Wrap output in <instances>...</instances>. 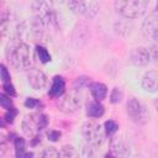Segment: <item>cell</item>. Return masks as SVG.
I'll list each match as a JSON object with an SVG mask.
<instances>
[{
    "mask_svg": "<svg viewBox=\"0 0 158 158\" xmlns=\"http://www.w3.org/2000/svg\"><path fill=\"white\" fill-rule=\"evenodd\" d=\"M6 54L11 65L16 70L30 69V65L32 62V54H31V48L27 43L17 42L12 44L11 47H9Z\"/></svg>",
    "mask_w": 158,
    "mask_h": 158,
    "instance_id": "6da1fadb",
    "label": "cell"
},
{
    "mask_svg": "<svg viewBox=\"0 0 158 158\" xmlns=\"http://www.w3.org/2000/svg\"><path fill=\"white\" fill-rule=\"evenodd\" d=\"M115 10L125 19H138L144 15L148 1L146 0H116Z\"/></svg>",
    "mask_w": 158,
    "mask_h": 158,
    "instance_id": "7a4b0ae2",
    "label": "cell"
},
{
    "mask_svg": "<svg viewBox=\"0 0 158 158\" xmlns=\"http://www.w3.org/2000/svg\"><path fill=\"white\" fill-rule=\"evenodd\" d=\"M35 10V19H37L44 28H57L58 27V16L49 2L36 1L32 4Z\"/></svg>",
    "mask_w": 158,
    "mask_h": 158,
    "instance_id": "3957f363",
    "label": "cell"
},
{
    "mask_svg": "<svg viewBox=\"0 0 158 158\" xmlns=\"http://www.w3.org/2000/svg\"><path fill=\"white\" fill-rule=\"evenodd\" d=\"M81 136L84 137V139L86 141V143L96 146V147H101V144L105 141V130L104 126L100 125L96 121H86L83 126H81Z\"/></svg>",
    "mask_w": 158,
    "mask_h": 158,
    "instance_id": "277c9868",
    "label": "cell"
},
{
    "mask_svg": "<svg viewBox=\"0 0 158 158\" xmlns=\"http://www.w3.org/2000/svg\"><path fill=\"white\" fill-rule=\"evenodd\" d=\"M48 116L44 114H33L27 116L22 122V130L27 136L37 137L40 132L47 127L48 125ZM41 136V135H40Z\"/></svg>",
    "mask_w": 158,
    "mask_h": 158,
    "instance_id": "5b68a950",
    "label": "cell"
},
{
    "mask_svg": "<svg viewBox=\"0 0 158 158\" xmlns=\"http://www.w3.org/2000/svg\"><path fill=\"white\" fill-rule=\"evenodd\" d=\"M126 112L131 121L142 125L147 121V110L137 98H130L126 102Z\"/></svg>",
    "mask_w": 158,
    "mask_h": 158,
    "instance_id": "8992f818",
    "label": "cell"
},
{
    "mask_svg": "<svg viewBox=\"0 0 158 158\" xmlns=\"http://www.w3.org/2000/svg\"><path fill=\"white\" fill-rule=\"evenodd\" d=\"M80 106H81V96L75 91L64 94L57 101L58 110L64 114H73L78 111Z\"/></svg>",
    "mask_w": 158,
    "mask_h": 158,
    "instance_id": "52a82bcc",
    "label": "cell"
},
{
    "mask_svg": "<svg viewBox=\"0 0 158 158\" xmlns=\"http://www.w3.org/2000/svg\"><path fill=\"white\" fill-rule=\"evenodd\" d=\"M67 5H68V7L72 9L73 12L83 15L88 19L94 17L99 12V9H100V4L98 1H93V0H89V1H69V2H67Z\"/></svg>",
    "mask_w": 158,
    "mask_h": 158,
    "instance_id": "ba28073f",
    "label": "cell"
},
{
    "mask_svg": "<svg viewBox=\"0 0 158 158\" xmlns=\"http://www.w3.org/2000/svg\"><path fill=\"white\" fill-rule=\"evenodd\" d=\"M141 31L147 41L158 44V15L157 14L148 15L142 22Z\"/></svg>",
    "mask_w": 158,
    "mask_h": 158,
    "instance_id": "9c48e42d",
    "label": "cell"
},
{
    "mask_svg": "<svg viewBox=\"0 0 158 158\" xmlns=\"http://www.w3.org/2000/svg\"><path fill=\"white\" fill-rule=\"evenodd\" d=\"M130 148L126 142L120 137H112L110 141V146L104 158H128Z\"/></svg>",
    "mask_w": 158,
    "mask_h": 158,
    "instance_id": "30bf717a",
    "label": "cell"
},
{
    "mask_svg": "<svg viewBox=\"0 0 158 158\" xmlns=\"http://www.w3.org/2000/svg\"><path fill=\"white\" fill-rule=\"evenodd\" d=\"M128 59L135 67H146L152 60L149 49L146 47H136L131 49L128 54Z\"/></svg>",
    "mask_w": 158,
    "mask_h": 158,
    "instance_id": "8fae6325",
    "label": "cell"
},
{
    "mask_svg": "<svg viewBox=\"0 0 158 158\" xmlns=\"http://www.w3.org/2000/svg\"><path fill=\"white\" fill-rule=\"evenodd\" d=\"M27 81L33 90H42L47 85L46 74L38 68L27 69Z\"/></svg>",
    "mask_w": 158,
    "mask_h": 158,
    "instance_id": "7c38bea8",
    "label": "cell"
},
{
    "mask_svg": "<svg viewBox=\"0 0 158 158\" xmlns=\"http://www.w3.org/2000/svg\"><path fill=\"white\" fill-rule=\"evenodd\" d=\"M141 85L143 90L148 93H157L158 91V72L157 70H148L144 73L141 80Z\"/></svg>",
    "mask_w": 158,
    "mask_h": 158,
    "instance_id": "4fadbf2b",
    "label": "cell"
},
{
    "mask_svg": "<svg viewBox=\"0 0 158 158\" xmlns=\"http://www.w3.org/2000/svg\"><path fill=\"white\" fill-rule=\"evenodd\" d=\"M65 91V80L60 75H54L52 79V85L49 88L48 95L53 99H59L60 96L64 95Z\"/></svg>",
    "mask_w": 158,
    "mask_h": 158,
    "instance_id": "5bb4252c",
    "label": "cell"
},
{
    "mask_svg": "<svg viewBox=\"0 0 158 158\" xmlns=\"http://www.w3.org/2000/svg\"><path fill=\"white\" fill-rule=\"evenodd\" d=\"M85 114L90 118H100L105 114V107L101 104V101L91 100L85 106Z\"/></svg>",
    "mask_w": 158,
    "mask_h": 158,
    "instance_id": "9a60e30c",
    "label": "cell"
},
{
    "mask_svg": "<svg viewBox=\"0 0 158 158\" xmlns=\"http://www.w3.org/2000/svg\"><path fill=\"white\" fill-rule=\"evenodd\" d=\"M89 89H90V94L94 98V100L102 101L107 96V86L104 83H99V81L91 83Z\"/></svg>",
    "mask_w": 158,
    "mask_h": 158,
    "instance_id": "2e32d148",
    "label": "cell"
},
{
    "mask_svg": "<svg viewBox=\"0 0 158 158\" xmlns=\"http://www.w3.org/2000/svg\"><path fill=\"white\" fill-rule=\"evenodd\" d=\"M59 158H81V154L74 146L64 144L59 151Z\"/></svg>",
    "mask_w": 158,
    "mask_h": 158,
    "instance_id": "e0dca14e",
    "label": "cell"
},
{
    "mask_svg": "<svg viewBox=\"0 0 158 158\" xmlns=\"http://www.w3.org/2000/svg\"><path fill=\"white\" fill-rule=\"evenodd\" d=\"M99 148L100 147L86 143L81 149V158H99Z\"/></svg>",
    "mask_w": 158,
    "mask_h": 158,
    "instance_id": "ac0fdd59",
    "label": "cell"
},
{
    "mask_svg": "<svg viewBox=\"0 0 158 158\" xmlns=\"http://www.w3.org/2000/svg\"><path fill=\"white\" fill-rule=\"evenodd\" d=\"M14 146H15L16 158H22V156L26 153L25 152V148H26V141H25V138H22L20 136H16L15 139H14Z\"/></svg>",
    "mask_w": 158,
    "mask_h": 158,
    "instance_id": "d6986e66",
    "label": "cell"
},
{
    "mask_svg": "<svg viewBox=\"0 0 158 158\" xmlns=\"http://www.w3.org/2000/svg\"><path fill=\"white\" fill-rule=\"evenodd\" d=\"M36 53H37V57H38V59H40L41 63H48V62H51V59H52L49 52H48L47 48L43 47V46H40V44L36 46Z\"/></svg>",
    "mask_w": 158,
    "mask_h": 158,
    "instance_id": "ffe728a7",
    "label": "cell"
},
{
    "mask_svg": "<svg viewBox=\"0 0 158 158\" xmlns=\"http://www.w3.org/2000/svg\"><path fill=\"white\" fill-rule=\"evenodd\" d=\"M38 158H59V151L54 147H46L40 152Z\"/></svg>",
    "mask_w": 158,
    "mask_h": 158,
    "instance_id": "44dd1931",
    "label": "cell"
},
{
    "mask_svg": "<svg viewBox=\"0 0 158 158\" xmlns=\"http://www.w3.org/2000/svg\"><path fill=\"white\" fill-rule=\"evenodd\" d=\"M102 126H104L105 133H106L107 136L115 135V133L117 132V130H118V125H117V122L114 121V120H107V121H105Z\"/></svg>",
    "mask_w": 158,
    "mask_h": 158,
    "instance_id": "7402d4cb",
    "label": "cell"
},
{
    "mask_svg": "<svg viewBox=\"0 0 158 158\" xmlns=\"http://www.w3.org/2000/svg\"><path fill=\"white\" fill-rule=\"evenodd\" d=\"M122 99H123V91L120 88L115 86L110 94V102L111 104H118V102H121Z\"/></svg>",
    "mask_w": 158,
    "mask_h": 158,
    "instance_id": "603a6c76",
    "label": "cell"
},
{
    "mask_svg": "<svg viewBox=\"0 0 158 158\" xmlns=\"http://www.w3.org/2000/svg\"><path fill=\"white\" fill-rule=\"evenodd\" d=\"M0 105H1V107H2V109H5L6 111L14 107V105H12V101H11L10 96H7V95H6V94H4V93L0 95Z\"/></svg>",
    "mask_w": 158,
    "mask_h": 158,
    "instance_id": "cb8c5ba5",
    "label": "cell"
},
{
    "mask_svg": "<svg viewBox=\"0 0 158 158\" xmlns=\"http://www.w3.org/2000/svg\"><path fill=\"white\" fill-rule=\"evenodd\" d=\"M0 68H1V69H0V75H1V81H2V84H5V83H11V75H10L7 68H6L4 64H1Z\"/></svg>",
    "mask_w": 158,
    "mask_h": 158,
    "instance_id": "d4e9b609",
    "label": "cell"
},
{
    "mask_svg": "<svg viewBox=\"0 0 158 158\" xmlns=\"http://www.w3.org/2000/svg\"><path fill=\"white\" fill-rule=\"evenodd\" d=\"M46 135H47L48 139L52 141V142H57V141H59L60 137H62V132L58 131V130H48Z\"/></svg>",
    "mask_w": 158,
    "mask_h": 158,
    "instance_id": "484cf974",
    "label": "cell"
},
{
    "mask_svg": "<svg viewBox=\"0 0 158 158\" xmlns=\"http://www.w3.org/2000/svg\"><path fill=\"white\" fill-rule=\"evenodd\" d=\"M23 105L27 107V109H37L40 105H41V101L35 99V98H27L23 102Z\"/></svg>",
    "mask_w": 158,
    "mask_h": 158,
    "instance_id": "4316f807",
    "label": "cell"
},
{
    "mask_svg": "<svg viewBox=\"0 0 158 158\" xmlns=\"http://www.w3.org/2000/svg\"><path fill=\"white\" fill-rule=\"evenodd\" d=\"M16 115H17V111H16L15 107H12V109H10V110H7V111L5 112L2 120L6 121V122H9V123H11V122H14V118L16 117Z\"/></svg>",
    "mask_w": 158,
    "mask_h": 158,
    "instance_id": "83f0119b",
    "label": "cell"
},
{
    "mask_svg": "<svg viewBox=\"0 0 158 158\" xmlns=\"http://www.w3.org/2000/svg\"><path fill=\"white\" fill-rule=\"evenodd\" d=\"M2 89H4V94H6L7 96H15L16 95V91H15V88H14L12 83L2 84Z\"/></svg>",
    "mask_w": 158,
    "mask_h": 158,
    "instance_id": "f1b7e54d",
    "label": "cell"
},
{
    "mask_svg": "<svg viewBox=\"0 0 158 158\" xmlns=\"http://www.w3.org/2000/svg\"><path fill=\"white\" fill-rule=\"evenodd\" d=\"M90 81H89V78H85V77H80V78H77V80H75V88L78 89V86H79V89H81L84 85H88V86H90Z\"/></svg>",
    "mask_w": 158,
    "mask_h": 158,
    "instance_id": "f546056e",
    "label": "cell"
},
{
    "mask_svg": "<svg viewBox=\"0 0 158 158\" xmlns=\"http://www.w3.org/2000/svg\"><path fill=\"white\" fill-rule=\"evenodd\" d=\"M5 151H6V143H5V138L2 137V139H1V156L5 154Z\"/></svg>",
    "mask_w": 158,
    "mask_h": 158,
    "instance_id": "4dcf8cb0",
    "label": "cell"
},
{
    "mask_svg": "<svg viewBox=\"0 0 158 158\" xmlns=\"http://www.w3.org/2000/svg\"><path fill=\"white\" fill-rule=\"evenodd\" d=\"M35 156H33V153L32 152H26L23 156H22V158H33Z\"/></svg>",
    "mask_w": 158,
    "mask_h": 158,
    "instance_id": "1f68e13d",
    "label": "cell"
},
{
    "mask_svg": "<svg viewBox=\"0 0 158 158\" xmlns=\"http://www.w3.org/2000/svg\"><path fill=\"white\" fill-rule=\"evenodd\" d=\"M153 104H154V107H156V110L158 111V98H157V99H154V102H153Z\"/></svg>",
    "mask_w": 158,
    "mask_h": 158,
    "instance_id": "d6a6232c",
    "label": "cell"
},
{
    "mask_svg": "<svg viewBox=\"0 0 158 158\" xmlns=\"http://www.w3.org/2000/svg\"><path fill=\"white\" fill-rule=\"evenodd\" d=\"M131 158H144V157H142V156H139V154H136V156H132Z\"/></svg>",
    "mask_w": 158,
    "mask_h": 158,
    "instance_id": "836d02e7",
    "label": "cell"
}]
</instances>
